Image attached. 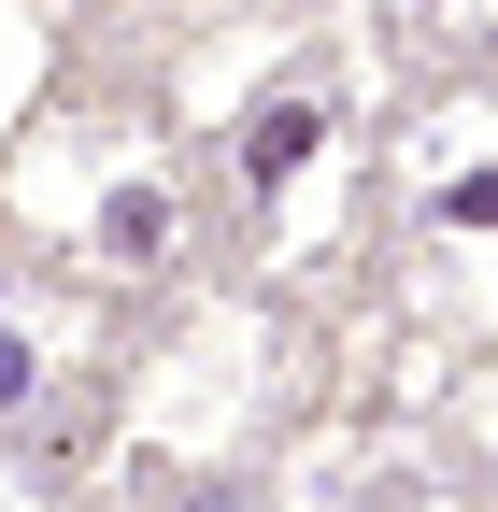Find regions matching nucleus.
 I'll list each match as a JSON object with an SVG mask.
<instances>
[{"instance_id": "nucleus-5", "label": "nucleus", "mask_w": 498, "mask_h": 512, "mask_svg": "<svg viewBox=\"0 0 498 512\" xmlns=\"http://www.w3.org/2000/svg\"><path fill=\"white\" fill-rule=\"evenodd\" d=\"M413 15H442V0H413Z\"/></svg>"}, {"instance_id": "nucleus-2", "label": "nucleus", "mask_w": 498, "mask_h": 512, "mask_svg": "<svg viewBox=\"0 0 498 512\" xmlns=\"http://www.w3.org/2000/svg\"><path fill=\"white\" fill-rule=\"evenodd\" d=\"M328 143H342L328 86H314V72H285V86H257V114H242V143H228V185H242L257 214H285L299 185L328 171Z\"/></svg>"}, {"instance_id": "nucleus-3", "label": "nucleus", "mask_w": 498, "mask_h": 512, "mask_svg": "<svg viewBox=\"0 0 498 512\" xmlns=\"http://www.w3.org/2000/svg\"><path fill=\"white\" fill-rule=\"evenodd\" d=\"M86 242L114 256V271H157V256H171V185H157V171H129V185L86 214Z\"/></svg>"}, {"instance_id": "nucleus-1", "label": "nucleus", "mask_w": 498, "mask_h": 512, "mask_svg": "<svg viewBox=\"0 0 498 512\" xmlns=\"http://www.w3.org/2000/svg\"><path fill=\"white\" fill-rule=\"evenodd\" d=\"M413 242H427V299L456 328H498V86H456L413 128Z\"/></svg>"}, {"instance_id": "nucleus-4", "label": "nucleus", "mask_w": 498, "mask_h": 512, "mask_svg": "<svg viewBox=\"0 0 498 512\" xmlns=\"http://www.w3.org/2000/svg\"><path fill=\"white\" fill-rule=\"evenodd\" d=\"M43 384H57V370H43V328L0 299V413H43Z\"/></svg>"}]
</instances>
